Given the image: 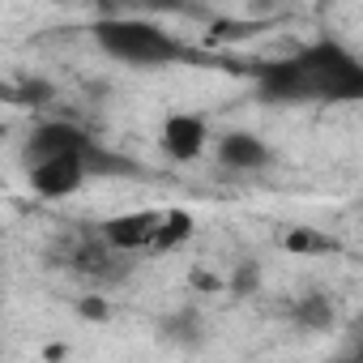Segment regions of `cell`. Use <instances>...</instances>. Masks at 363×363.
<instances>
[{
  "label": "cell",
  "instance_id": "8fae6325",
  "mask_svg": "<svg viewBox=\"0 0 363 363\" xmlns=\"http://www.w3.org/2000/svg\"><path fill=\"white\" fill-rule=\"evenodd\" d=\"M103 18H158V13H184L189 0H94Z\"/></svg>",
  "mask_w": 363,
  "mask_h": 363
},
{
  "label": "cell",
  "instance_id": "4fadbf2b",
  "mask_svg": "<svg viewBox=\"0 0 363 363\" xmlns=\"http://www.w3.org/2000/svg\"><path fill=\"white\" fill-rule=\"evenodd\" d=\"M257 286H261V265H257V261H244V265L231 274V291H235V295H257Z\"/></svg>",
  "mask_w": 363,
  "mask_h": 363
},
{
  "label": "cell",
  "instance_id": "7c38bea8",
  "mask_svg": "<svg viewBox=\"0 0 363 363\" xmlns=\"http://www.w3.org/2000/svg\"><path fill=\"white\" fill-rule=\"evenodd\" d=\"M193 240V214L189 210H167L162 214V227H158V244H154V257L158 252H171L179 244Z\"/></svg>",
  "mask_w": 363,
  "mask_h": 363
},
{
  "label": "cell",
  "instance_id": "7a4b0ae2",
  "mask_svg": "<svg viewBox=\"0 0 363 363\" xmlns=\"http://www.w3.org/2000/svg\"><path fill=\"white\" fill-rule=\"evenodd\" d=\"M99 52L116 65H133V69H158V65H175L189 60V48L179 43L171 30H162L150 18H103L90 26Z\"/></svg>",
  "mask_w": 363,
  "mask_h": 363
},
{
  "label": "cell",
  "instance_id": "277c9868",
  "mask_svg": "<svg viewBox=\"0 0 363 363\" xmlns=\"http://www.w3.org/2000/svg\"><path fill=\"white\" fill-rule=\"evenodd\" d=\"M69 274L94 282V286H116L120 278H128L133 269V257L120 252L103 231H90V235H73L69 248H65V261H60Z\"/></svg>",
  "mask_w": 363,
  "mask_h": 363
},
{
  "label": "cell",
  "instance_id": "9c48e42d",
  "mask_svg": "<svg viewBox=\"0 0 363 363\" xmlns=\"http://www.w3.org/2000/svg\"><path fill=\"white\" fill-rule=\"evenodd\" d=\"M282 312H286V320H291L295 329H333V320H337L333 295H329V291H316V286L291 295Z\"/></svg>",
  "mask_w": 363,
  "mask_h": 363
},
{
  "label": "cell",
  "instance_id": "5b68a950",
  "mask_svg": "<svg viewBox=\"0 0 363 363\" xmlns=\"http://www.w3.org/2000/svg\"><path fill=\"white\" fill-rule=\"evenodd\" d=\"M94 175L90 158L82 154H52V158H39V162H26V179L30 189L48 201H60V197H73L86 179Z\"/></svg>",
  "mask_w": 363,
  "mask_h": 363
},
{
  "label": "cell",
  "instance_id": "8992f818",
  "mask_svg": "<svg viewBox=\"0 0 363 363\" xmlns=\"http://www.w3.org/2000/svg\"><path fill=\"white\" fill-rule=\"evenodd\" d=\"M162 214H167V210H128V214L107 218L99 231H103L120 252H128V257H154Z\"/></svg>",
  "mask_w": 363,
  "mask_h": 363
},
{
  "label": "cell",
  "instance_id": "ba28073f",
  "mask_svg": "<svg viewBox=\"0 0 363 363\" xmlns=\"http://www.w3.org/2000/svg\"><path fill=\"white\" fill-rule=\"evenodd\" d=\"M214 158H218V167H227V171H261V167L274 158V150H269L257 133H248V128H231V133L218 137Z\"/></svg>",
  "mask_w": 363,
  "mask_h": 363
},
{
  "label": "cell",
  "instance_id": "6da1fadb",
  "mask_svg": "<svg viewBox=\"0 0 363 363\" xmlns=\"http://www.w3.org/2000/svg\"><path fill=\"white\" fill-rule=\"evenodd\" d=\"M257 94L265 103H363V60L333 43L316 39L282 60H269L257 73Z\"/></svg>",
  "mask_w": 363,
  "mask_h": 363
},
{
  "label": "cell",
  "instance_id": "3957f363",
  "mask_svg": "<svg viewBox=\"0 0 363 363\" xmlns=\"http://www.w3.org/2000/svg\"><path fill=\"white\" fill-rule=\"evenodd\" d=\"M52 154H82L90 158L94 171L103 175H124L133 171V162H120V154H107L99 150V141L82 128V124H69V120H39L22 145V158L26 162H39V158H52Z\"/></svg>",
  "mask_w": 363,
  "mask_h": 363
},
{
  "label": "cell",
  "instance_id": "9a60e30c",
  "mask_svg": "<svg viewBox=\"0 0 363 363\" xmlns=\"http://www.w3.org/2000/svg\"><path fill=\"white\" fill-rule=\"evenodd\" d=\"M77 312H82V316H90V320H107V316H111V308H107V299H103V295L82 299V303H77Z\"/></svg>",
  "mask_w": 363,
  "mask_h": 363
},
{
  "label": "cell",
  "instance_id": "52a82bcc",
  "mask_svg": "<svg viewBox=\"0 0 363 363\" xmlns=\"http://www.w3.org/2000/svg\"><path fill=\"white\" fill-rule=\"evenodd\" d=\"M206 141H210V124H206V116H197V111H171V116L162 120V133H158L162 154L175 158V162L201 158Z\"/></svg>",
  "mask_w": 363,
  "mask_h": 363
},
{
  "label": "cell",
  "instance_id": "30bf717a",
  "mask_svg": "<svg viewBox=\"0 0 363 363\" xmlns=\"http://www.w3.org/2000/svg\"><path fill=\"white\" fill-rule=\"evenodd\" d=\"M282 248H286L291 257L316 261V257H337V252H342V240H333V235H325V231H316V227H291V231L282 235Z\"/></svg>",
  "mask_w": 363,
  "mask_h": 363
},
{
  "label": "cell",
  "instance_id": "2e32d148",
  "mask_svg": "<svg viewBox=\"0 0 363 363\" xmlns=\"http://www.w3.org/2000/svg\"><path fill=\"white\" fill-rule=\"evenodd\" d=\"M193 286L197 291H223V282L214 274H206V269H193Z\"/></svg>",
  "mask_w": 363,
  "mask_h": 363
},
{
  "label": "cell",
  "instance_id": "5bb4252c",
  "mask_svg": "<svg viewBox=\"0 0 363 363\" xmlns=\"http://www.w3.org/2000/svg\"><path fill=\"white\" fill-rule=\"evenodd\" d=\"M162 329H167V337H175V342H193V337H197V333H193V329H197V316H193V312H184V316H167Z\"/></svg>",
  "mask_w": 363,
  "mask_h": 363
}]
</instances>
